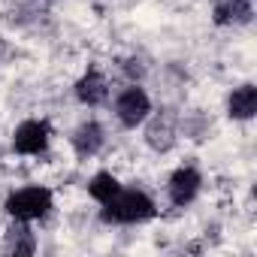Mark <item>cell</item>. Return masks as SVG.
Returning <instances> with one entry per match:
<instances>
[{
	"instance_id": "6da1fadb",
	"label": "cell",
	"mask_w": 257,
	"mask_h": 257,
	"mask_svg": "<svg viewBox=\"0 0 257 257\" xmlns=\"http://www.w3.org/2000/svg\"><path fill=\"white\" fill-rule=\"evenodd\" d=\"M155 215V200L140 188H121L109 203H103V221L109 224H146Z\"/></svg>"
},
{
	"instance_id": "7a4b0ae2",
	"label": "cell",
	"mask_w": 257,
	"mask_h": 257,
	"mask_svg": "<svg viewBox=\"0 0 257 257\" xmlns=\"http://www.w3.org/2000/svg\"><path fill=\"white\" fill-rule=\"evenodd\" d=\"M52 206H55V197H52V191L43 188V185L19 188V191H13V194L7 197V203H4V209H7V215H10L13 221H28V224L46 218V215L52 212Z\"/></svg>"
},
{
	"instance_id": "3957f363",
	"label": "cell",
	"mask_w": 257,
	"mask_h": 257,
	"mask_svg": "<svg viewBox=\"0 0 257 257\" xmlns=\"http://www.w3.org/2000/svg\"><path fill=\"white\" fill-rule=\"evenodd\" d=\"M49 143H52V127L49 121L43 118H31V121H22L13 134V152L16 155H25V158H40L49 152Z\"/></svg>"
},
{
	"instance_id": "277c9868",
	"label": "cell",
	"mask_w": 257,
	"mask_h": 257,
	"mask_svg": "<svg viewBox=\"0 0 257 257\" xmlns=\"http://www.w3.org/2000/svg\"><path fill=\"white\" fill-rule=\"evenodd\" d=\"M149 115H152V100H149V94H146L140 85L124 88V91L115 97V118H118L124 127H140Z\"/></svg>"
},
{
	"instance_id": "5b68a950",
	"label": "cell",
	"mask_w": 257,
	"mask_h": 257,
	"mask_svg": "<svg viewBox=\"0 0 257 257\" xmlns=\"http://www.w3.org/2000/svg\"><path fill=\"white\" fill-rule=\"evenodd\" d=\"M203 188V176L197 167H179L173 176H170V185H167V194H170V203L173 206H188L197 200Z\"/></svg>"
},
{
	"instance_id": "8992f818",
	"label": "cell",
	"mask_w": 257,
	"mask_h": 257,
	"mask_svg": "<svg viewBox=\"0 0 257 257\" xmlns=\"http://www.w3.org/2000/svg\"><path fill=\"white\" fill-rule=\"evenodd\" d=\"M109 97V85H106V76L100 70H88L79 82H76V100L82 106H100L103 100Z\"/></svg>"
},
{
	"instance_id": "52a82bcc",
	"label": "cell",
	"mask_w": 257,
	"mask_h": 257,
	"mask_svg": "<svg viewBox=\"0 0 257 257\" xmlns=\"http://www.w3.org/2000/svg\"><path fill=\"white\" fill-rule=\"evenodd\" d=\"M106 143V131L97 124V121H85L79 124V131L73 134V149L79 158H94Z\"/></svg>"
},
{
	"instance_id": "ba28073f",
	"label": "cell",
	"mask_w": 257,
	"mask_h": 257,
	"mask_svg": "<svg viewBox=\"0 0 257 257\" xmlns=\"http://www.w3.org/2000/svg\"><path fill=\"white\" fill-rule=\"evenodd\" d=\"M227 115L236 121H251L257 115V88L254 85H239L227 97Z\"/></svg>"
},
{
	"instance_id": "9c48e42d",
	"label": "cell",
	"mask_w": 257,
	"mask_h": 257,
	"mask_svg": "<svg viewBox=\"0 0 257 257\" xmlns=\"http://www.w3.org/2000/svg\"><path fill=\"white\" fill-rule=\"evenodd\" d=\"M251 22V0H218L215 25H245Z\"/></svg>"
},
{
	"instance_id": "30bf717a",
	"label": "cell",
	"mask_w": 257,
	"mask_h": 257,
	"mask_svg": "<svg viewBox=\"0 0 257 257\" xmlns=\"http://www.w3.org/2000/svg\"><path fill=\"white\" fill-rule=\"evenodd\" d=\"M121 188H124V185H121L112 173H106V170H103V173H94V176H91V182H88V194H91V200H97L100 206H103V203H109Z\"/></svg>"
},
{
	"instance_id": "8fae6325",
	"label": "cell",
	"mask_w": 257,
	"mask_h": 257,
	"mask_svg": "<svg viewBox=\"0 0 257 257\" xmlns=\"http://www.w3.org/2000/svg\"><path fill=\"white\" fill-rule=\"evenodd\" d=\"M7 248L16 251V254H34L37 251V242H34V233H31L28 221H13V227L7 233Z\"/></svg>"
}]
</instances>
